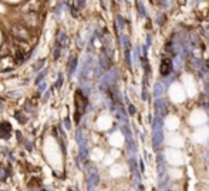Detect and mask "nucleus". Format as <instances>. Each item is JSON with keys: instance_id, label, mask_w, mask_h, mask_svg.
Returning a JSON list of instances; mask_svg holds the SVG:
<instances>
[{"instance_id": "obj_1", "label": "nucleus", "mask_w": 209, "mask_h": 191, "mask_svg": "<svg viewBox=\"0 0 209 191\" xmlns=\"http://www.w3.org/2000/svg\"><path fill=\"white\" fill-rule=\"evenodd\" d=\"M44 1L46 0H24L19 7L17 11L20 14H27V13H42L44 9Z\"/></svg>"}, {"instance_id": "obj_2", "label": "nucleus", "mask_w": 209, "mask_h": 191, "mask_svg": "<svg viewBox=\"0 0 209 191\" xmlns=\"http://www.w3.org/2000/svg\"><path fill=\"white\" fill-rule=\"evenodd\" d=\"M10 33L16 41H29L31 37L30 30L21 23H13L10 27Z\"/></svg>"}, {"instance_id": "obj_3", "label": "nucleus", "mask_w": 209, "mask_h": 191, "mask_svg": "<svg viewBox=\"0 0 209 191\" xmlns=\"http://www.w3.org/2000/svg\"><path fill=\"white\" fill-rule=\"evenodd\" d=\"M43 14L42 13H27V14H21V24H24L26 27H31V29H37L40 27L43 23Z\"/></svg>"}, {"instance_id": "obj_4", "label": "nucleus", "mask_w": 209, "mask_h": 191, "mask_svg": "<svg viewBox=\"0 0 209 191\" xmlns=\"http://www.w3.org/2000/svg\"><path fill=\"white\" fill-rule=\"evenodd\" d=\"M85 108H87V98H85V95L83 92L78 89L76 92V115H74V120L77 123L80 122L81 116L85 112Z\"/></svg>"}, {"instance_id": "obj_5", "label": "nucleus", "mask_w": 209, "mask_h": 191, "mask_svg": "<svg viewBox=\"0 0 209 191\" xmlns=\"http://www.w3.org/2000/svg\"><path fill=\"white\" fill-rule=\"evenodd\" d=\"M98 183H100V176H98L97 170L95 168L88 170V188L92 190V187H95Z\"/></svg>"}, {"instance_id": "obj_6", "label": "nucleus", "mask_w": 209, "mask_h": 191, "mask_svg": "<svg viewBox=\"0 0 209 191\" xmlns=\"http://www.w3.org/2000/svg\"><path fill=\"white\" fill-rule=\"evenodd\" d=\"M56 44H58L61 48L68 47V37H67V34H66L63 30H57V34H56Z\"/></svg>"}, {"instance_id": "obj_7", "label": "nucleus", "mask_w": 209, "mask_h": 191, "mask_svg": "<svg viewBox=\"0 0 209 191\" xmlns=\"http://www.w3.org/2000/svg\"><path fill=\"white\" fill-rule=\"evenodd\" d=\"M161 74L162 75H168L171 71H172V62H171V60L169 58H164L162 61H161Z\"/></svg>"}, {"instance_id": "obj_8", "label": "nucleus", "mask_w": 209, "mask_h": 191, "mask_svg": "<svg viewBox=\"0 0 209 191\" xmlns=\"http://www.w3.org/2000/svg\"><path fill=\"white\" fill-rule=\"evenodd\" d=\"M129 168H131V173H132V176H134V180H135V183L138 184V181H141L139 180V174H138V167H137V160L132 157V159H129Z\"/></svg>"}, {"instance_id": "obj_9", "label": "nucleus", "mask_w": 209, "mask_h": 191, "mask_svg": "<svg viewBox=\"0 0 209 191\" xmlns=\"http://www.w3.org/2000/svg\"><path fill=\"white\" fill-rule=\"evenodd\" d=\"M157 164H158V177H159V180L162 178V177H165V170H167V167H165V161H164V157L162 156H158V160H157Z\"/></svg>"}, {"instance_id": "obj_10", "label": "nucleus", "mask_w": 209, "mask_h": 191, "mask_svg": "<svg viewBox=\"0 0 209 191\" xmlns=\"http://www.w3.org/2000/svg\"><path fill=\"white\" fill-rule=\"evenodd\" d=\"M10 132H11V126H10V123H7V122L0 123V136H1V137H4V139L9 137Z\"/></svg>"}, {"instance_id": "obj_11", "label": "nucleus", "mask_w": 209, "mask_h": 191, "mask_svg": "<svg viewBox=\"0 0 209 191\" xmlns=\"http://www.w3.org/2000/svg\"><path fill=\"white\" fill-rule=\"evenodd\" d=\"M77 64H78L77 57H76V55H71V58H70V61H68V74H70V75H73V74L76 72Z\"/></svg>"}, {"instance_id": "obj_12", "label": "nucleus", "mask_w": 209, "mask_h": 191, "mask_svg": "<svg viewBox=\"0 0 209 191\" xmlns=\"http://www.w3.org/2000/svg\"><path fill=\"white\" fill-rule=\"evenodd\" d=\"M159 190L161 191H171V181L167 176L159 180Z\"/></svg>"}, {"instance_id": "obj_13", "label": "nucleus", "mask_w": 209, "mask_h": 191, "mask_svg": "<svg viewBox=\"0 0 209 191\" xmlns=\"http://www.w3.org/2000/svg\"><path fill=\"white\" fill-rule=\"evenodd\" d=\"M44 64H46V60H44V58H43V60H37V61L34 62V65H33V70H34L36 72L42 71L43 68H44Z\"/></svg>"}, {"instance_id": "obj_14", "label": "nucleus", "mask_w": 209, "mask_h": 191, "mask_svg": "<svg viewBox=\"0 0 209 191\" xmlns=\"http://www.w3.org/2000/svg\"><path fill=\"white\" fill-rule=\"evenodd\" d=\"M61 47L58 44H54V48H53V60H58L60 58V54H61Z\"/></svg>"}, {"instance_id": "obj_15", "label": "nucleus", "mask_w": 209, "mask_h": 191, "mask_svg": "<svg viewBox=\"0 0 209 191\" xmlns=\"http://www.w3.org/2000/svg\"><path fill=\"white\" fill-rule=\"evenodd\" d=\"M46 74H47V68H44V70H43L42 72H40V74L37 75V79H36V84H37V85H39V84H42V81L44 79V76H46Z\"/></svg>"}, {"instance_id": "obj_16", "label": "nucleus", "mask_w": 209, "mask_h": 191, "mask_svg": "<svg viewBox=\"0 0 209 191\" xmlns=\"http://www.w3.org/2000/svg\"><path fill=\"white\" fill-rule=\"evenodd\" d=\"M16 119H17L20 123H26V122H27V117L21 113V112H17V113H16Z\"/></svg>"}, {"instance_id": "obj_17", "label": "nucleus", "mask_w": 209, "mask_h": 191, "mask_svg": "<svg viewBox=\"0 0 209 191\" xmlns=\"http://www.w3.org/2000/svg\"><path fill=\"white\" fill-rule=\"evenodd\" d=\"M63 81H64V79H63V75L60 74V75H58V79H57V82H56V88H57V89H60V88H61Z\"/></svg>"}, {"instance_id": "obj_18", "label": "nucleus", "mask_w": 209, "mask_h": 191, "mask_svg": "<svg viewBox=\"0 0 209 191\" xmlns=\"http://www.w3.org/2000/svg\"><path fill=\"white\" fill-rule=\"evenodd\" d=\"M71 14H73V17H77L78 16V10L76 9V6H71Z\"/></svg>"}, {"instance_id": "obj_19", "label": "nucleus", "mask_w": 209, "mask_h": 191, "mask_svg": "<svg viewBox=\"0 0 209 191\" xmlns=\"http://www.w3.org/2000/svg\"><path fill=\"white\" fill-rule=\"evenodd\" d=\"M64 126H66L67 129H70L71 125H70V119H68V117H66V120H64Z\"/></svg>"}, {"instance_id": "obj_20", "label": "nucleus", "mask_w": 209, "mask_h": 191, "mask_svg": "<svg viewBox=\"0 0 209 191\" xmlns=\"http://www.w3.org/2000/svg\"><path fill=\"white\" fill-rule=\"evenodd\" d=\"M47 88V85H46V82H43V84H40V88H39V91L40 92H44V89Z\"/></svg>"}, {"instance_id": "obj_21", "label": "nucleus", "mask_w": 209, "mask_h": 191, "mask_svg": "<svg viewBox=\"0 0 209 191\" xmlns=\"http://www.w3.org/2000/svg\"><path fill=\"white\" fill-rule=\"evenodd\" d=\"M4 177H6V176H4L3 170H0V181H3V180H4Z\"/></svg>"}, {"instance_id": "obj_22", "label": "nucleus", "mask_w": 209, "mask_h": 191, "mask_svg": "<svg viewBox=\"0 0 209 191\" xmlns=\"http://www.w3.org/2000/svg\"><path fill=\"white\" fill-rule=\"evenodd\" d=\"M48 96H50V91H47V92H46V95H44V99H43V101H47V99H48Z\"/></svg>"}, {"instance_id": "obj_23", "label": "nucleus", "mask_w": 209, "mask_h": 191, "mask_svg": "<svg viewBox=\"0 0 209 191\" xmlns=\"http://www.w3.org/2000/svg\"><path fill=\"white\" fill-rule=\"evenodd\" d=\"M84 4H85V0H78V6L80 7H84Z\"/></svg>"}, {"instance_id": "obj_24", "label": "nucleus", "mask_w": 209, "mask_h": 191, "mask_svg": "<svg viewBox=\"0 0 209 191\" xmlns=\"http://www.w3.org/2000/svg\"><path fill=\"white\" fill-rule=\"evenodd\" d=\"M129 112H131V115L135 113V109H134V106H129Z\"/></svg>"}, {"instance_id": "obj_25", "label": "nucleus", "mask_w": 209, "mask_h": 191, "mask_svg": "<svg viewBox=\"0 0 209 191\" xmlns=\"http://www.w3.org/2000/svg\"><path fill=\"white\" fill-rule=\"evenodd\" d=\"M208 167H209V159H208Z\"/></svg>"}]
</instances>
